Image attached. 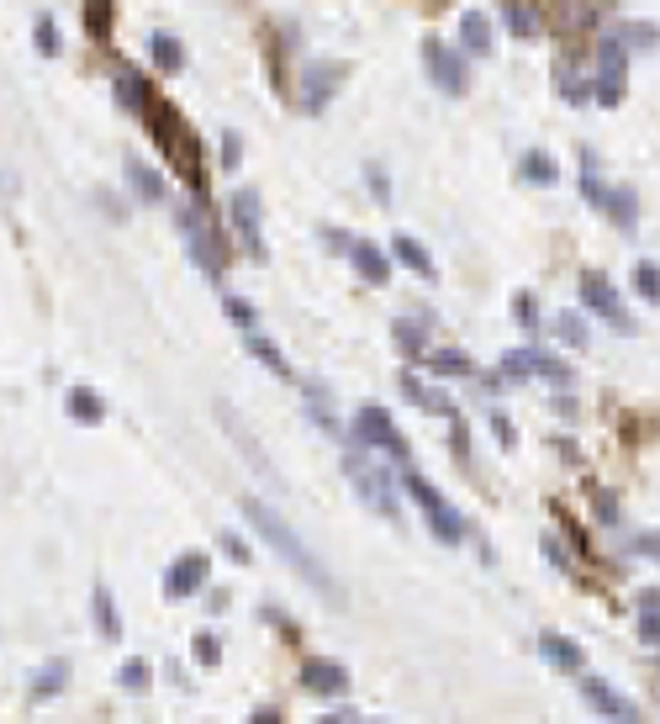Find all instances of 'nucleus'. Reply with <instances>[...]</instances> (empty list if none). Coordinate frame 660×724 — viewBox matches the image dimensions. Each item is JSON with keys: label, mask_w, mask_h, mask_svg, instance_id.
<instances>
[{"label": "nucleus", "mask_w": 660, "mask_h": 724, "mask_svg": "<svg viewBox=\"0 0 660 724\" xmlns=\"http://www.w3.org/2000/svg\"><path fill=\"white\" fill-rule=\"evenodd\" d=\"M460 54L465 59H486L491 54V16L486 11H465L460 16Z\"/></svg>", "instance_id": "aec40b11"}, {"label": "nucleus", "mask_w": 660, "mask_h": 724, "mask_svg": "<svg viewBox=\"0 0 660 724\" xmlns=\"http://www.w3.org/2000/svg\"><path fill=\"white\" fill-rule=\"evenodd\" d=\"M349 265L360 271L364 286H386V280H391V260H386V249H375L370 239H355V243H349Z\"/></svg>", "instance_id": "a211bd4d"}, {"label": "nucleus", "mask_w": 660, "mask_h": 724, "mask_svg": "<svg viewBox=\"0 0 660 724\" xmlns=\"http://www.w3.org/2000/svg\"><path fill=\"white\" fill-rule=\"evenodd\" d=\"M63 407H69V418L74 423H101L106 418V402H101V392H91V387H69Z\"/></svg>", "instance_id": "bb28decb"}, {"label": "nucleus", "mask_w": 660, "mask_h": 724, "mask_svg": "<svg viewBox=\"0 0 660 724\" xmlns=\"http://www.w3.org/2000/svg\"><path fill=\"white\" fill-rule=\"evenodd\" d=\"M149 54H153V69H164V74L185 69V48H181V37H175V32H153Z\"/></svg>", "instance_id": "c85d7f7f"}, {"label": "nucleus", "mask_w": 660, "mask_h": 724, "mask_svg": "<svg viewBox=\"0 0 660 724\" xmlns=\"http://www.w3.org/2000/svg\"><path fill=\"white\" fill-rule=\"evenodd\" d=\"M32 43H37V54H43V59H59V22H54V16H37Z\"/></svg>", "instance_id": "e433bc0d"}, {"label": "nucleus", "mask_w": 660, "mask_h": 724, "mask_svg": "<svg viewBox=\"0 0 660 724\" xmlns=\"http://www.w3.org/2000/svg\"><path fill=\"white\" fill-rule=\"evenodd\" d=\"M143 127H149V138L159 143V153L170 159V170L190 185V196H207V164H201V138H196V127L181 117V106L175 101H164V95H153L149 112H143Z\"/></svg>", "instance_id": "f03ea898"}, {"label": "nucleus", "mask_w": 660, "mask_h": 724, "mask_svg": "<svg viewBox=\"0 0 660 724\" xmlns=\"http://www.w3.org/2000/svg\"><path fill=\"white\" fill-rule=\"evenodd\" d=\"M607 22V0H560V32L566 37H587Z\"/></svg>", "instance_id": "2eb2a0df"}, {"label": "nucleus", "mask_w": 660, "mask_h": 724, "mask_svg": "<svg viewBox=\"0 0 660 724\" xmlns=\"http://www.w3.org/2000/svg\"><path fill=\"white\" fill-rule=\"evenodd\" d=\"M639 634H645V645L660 651V587L639 593Z\"/></svg>", "instance_id": "7c9ffc66"}, {"label": "nucleus", "mask_w": 660, "mask_h": 724, "mask_svg": "<svg viewBox=\"0 0 660 724\" xmlns=\"http://www.w3.org/2000/svg\"><path fill=\"white\" fill-rule=\"evenodd\" d=\"M207 576H211L207 550H185L181 561H170V572H164V598H190V593H201Z\"/></svg>", "instance_id": "ddd939ff"}, {"label": "nucleus", "mask_w": 660, "mask_h": 724, "mask_svg": "<svg viewBox=\"0 0 660 724\" xmlns=\"http://www.w3.org/2000/svg\"><path fill=\"white\" fill-rule=\"evenodd\" d=\"M402 392H407V402H418L422 413H439V418H454V402L444 392H428V387H422L418 376H413V370H407V376H402Z\"/></svg>", "instance_id": "393cba45"}, {"label": "nucleus", "mask_w": 660, "mask_h": 724, "mask_svg": "<svg viewBox=\"0 0 660 724\" xmlns=\"http://www.w3.org/2000/svg\"><path fill=\"white\" fill-rule=\"evenodd\" d=\"M63 677H69V662H48L37 671V682H32V698H54L63 688Z\"/></svg>", "instance_id": "c9c22d12"}, {"label": "nucleus", "mask_w": 660, "mask_h": 724, "mask_svg": "<svg viewBox=\"0 0 660 724\" xmlns=\"http://www.w3.org/2000/svg\"><path fill=\"white\" fill-rule=\"evenodd\" d=\"M181 239L190 249V260L217 280L222 265H228V233H222V222H217L207 196H190V207H181Z\"/></svg>", "instance_id": "7ed1b4c3"}, {"label": "nucleus", "mask_w": 660, "mask_h": 724, "mask_svg": "<svg viewBox=\"0 0 660 724\" xmlns=\"http://www.w3.org/2000/svg\"><path fill=\"white\" fill-rule=\"evenodd\" d=\"M228 555H233V561H248L254 550H248V544H243V540H233V535H228Z\"/></svg>", "instance_id": "864d4df0"}, {"label": "nucleus", "mask_w": 660, "mask_h": 724, "mask_svg": "<svg viewBox=\"0 0 660 724\" xmlns=\"http://www.w3.org/2000/svg\"><path fill=\"white\" fill-rule=\"evenodd\" d=\"M243 349H248V355H254V360L259 365H270L275 376H280V381H291V365H286V355H280V349H275L270 338H265V333H243Z\"/></svg>", "instance_id": "c756f323"}, {"label": "nucleus", "mask_w": 660, "mask_h": 724, "mask_svg": "<svg viewBox=\"0 0 660 724\" xmlns=\"http://www.w3.org/2000/svg\"><path fill=\"white\" fill-rule=\"evenodd\" d=\"M422 360H428V370H433V376H471V370H476V365H471V355H460V349H428Z\"/></svg>", "instance_id": "2f4dec72"}, {"label": "nucleus", "mask_w": 660, "mask_h": 724, "mask_svg": "<svg viewBox=\"0 0 660 724\" xmlns=\"http://www.w3.org/2000/svg\"><path fill=\"white\" fill-rule=\"evenodd\" d=\"M502 27H508L512 37H540L544 32L540 5H534V0H508V5H502Z\"/></svg>", "instance_id": "5701e85b"}, {"label": "nucleus", "mask_w": 660, "mask_h": 724, "mask_svg": "<svg viewBox=\"0 0 660 724\" xmlns=\"http://www.w3.org/2000/svg\"><path fill=\"white\" fill-rule=\"evenodd\" d=\"M153 85L149 80H143V74H138V69H127V64H121L117 69V101H121V112H132V117H143V112H149V101H153Z\"/></svg>", "instance_id": "412c9836"}, {"label": "nucleus", "mask_w": 660, "mask_h": 724, "mask_svg": "<svg viewBox=\"0 0 660 724\" xmlns=\"http://www.w3.org/2000/svg\"><path fill=\"white\" fill-rule=\"evenodd\" d=\"M512 318H518V329H540V302L529 291H518L512 297Z\"/></svg>", "instance_id": "a18cd8bd"}, {"label": "nucleus", "mask_w": 660, "mask_h": 724, "mask_svg": "<svg viewBox=\"0 0 660 724\" xmlns=\"http://www.w3.org/2000/svg\"><path fill=\"white\" fill-rule=\"evenodd\" d=\"M248 724H280V714H275V709H259V714H254Z\"/></svg>", "instance_id": "5fc2aeb1"}, {"label": "nucleus", "mask_w": 660, "mask_h": 724, "mask_svg": "<svg viewBox=\"0 0 660 724\" xmlns=\"http://www.w3.org/2000/svg\"><path fill=\"white\" fill-rule=\"evenodd\" d=\"M149 662H121V671H117V682L121 688H127V693H143V688H149Z\"/></svg>", "instance_id": "37998d69"}, {"label": "nucleus", "mask_w": 660, "mask_h": 724, "mask_svg": "<svg viewBox=\"0 0 660 724\" xmlns=\"http://www.w3.org/2000/svg\"><path fill=\"white\" fill-rule=\"evenodd\" d=\"M344 476H349V486H355L381 518H396V492H391V476L381 466H370L364 455H349V460H344Z\"/></svg>", "instance_id": "1a4fd4ad"}, {"label": "nucleus", "mask_w": 660, "mask_h": 724, "mask_svg": "<svg viewBox=\"0 0 660 724\" xmlns=\"http://www.w3.org/2000/svg\"><path fill=\"white\" fill-rule=\"evenodd\" d=\"M598 211L618 228V233H634V228H639V196H634V185H607V196H602Z\"/></svg>", "instance_id": "f3484780"}, {"label": "nucleus", "mask_w": 660, "mask_h": 724, "mask_svg": "<svg viewBox=\"0 0 660 724\" xmlns=\"http://www.w3.org/2000/svg\"><path fill=\"white\" fill-rule=\"evenodd\" d=\"M243 164V143H239V133H228L222 138V170H239Z\"/></svg>", "instance_id": "09e8293b"}, {"label": "nucleus", "mask_w": 660, "mask_h": 724, "mask_svg": "<svg viewBox=\"0 0 660 724\" xmlns=\"http://www.w3.org/2000/svg\"><path fill=\"white\" fill-rule=\"evenodd\" d=\"M396 344H402V355H413V360H418V355H428V344H422V329L413 323V318H402V323H396Z\"/></svg>", "instance_id": "ea45409f"}, {"label": "nucleus", "mask_w": 660, "mask_h": 724, "mask_svg": "<svg viewBox=\"0 0 660 724\" xmlns=\"http://www.w3.org/2000/svg\"><path fill=\"white\" fill-rule=\"evenodd\" d=\"M91 613H95V630H101V640H121V613H117V598H112V587H95Z\"/></svg>", "instance_id": "cd10ccee"}, {"label": "nucleus", "mask_w": 660, "mask_h": 724, "mask_svg": "<svg viewBox=\"0 0 660 724\" xmlns=\"http://www.w3.org/2000/svg\"><path fill=\"white\" fill-rule=\"evenodd\" d=\"M228 217H233V233H239L243 254L254 260V265H265V239H259V191H233V202H228Z\"/></svg>", "instance_id": "f8f14e48"}, {"label": "nucleus", "mask_w": 660, "mask_h": 724, "mask_svg": "<svg viewBox=\"0 0 660 724\" xmlns=\"http://www.w3.org/2000/svg\"><path fill=\"white\" fill-rule=\"evenodd\" d=\"M618 37H624V48H660V27H650V22H629V27L618 32Z\"/></svg>", "instance_id": "58836bf2"}, {"label": "nucleus", "mask_w": 660, "mask_h": 724, "mask_svg": "<svg viewBox=\"0 0 660 724\" xmlns=\"http://www.w3.org/2000/svg\"><path fill=\"white\" fill-rule=\"evenodd\" d=\"M306 413H317V423L328 428V434H338V423H333V402L323 387H306Z\"/></svg>", "instance_id": "79ce46f5"}, {"label": "nucleus", "mask_w": 660, "mask_h": 724, "mask_svg": "<svg viewBox=\"0 0 660 724\" xmlns=\"http://www.w3.org/2000/svg\"><path fill=\"white\" fill-rule=\"evenodd\" d=\"M85 27H91V37L112 32V0H85Z\"/></svg>", "instance_id": "a19ab883"}, {"label": "nucleus", "mask_w": 660, "mask_h": 724, "mask_svg": "<svg viewBox=\"0 0 660 724\" xmlns=\"http://www.w3.org/2000/svg\"><path fill=\"white\" fill-rule=\"evenodd\" d=\"M560 101H566V106H587V101H592V80L560 64Z\"/></svg>", "instance_id": "72a5a7b5"}, {"label": "nucleus", "mask_w": 660, "mask_h": 724, "mask_svg": "<svg viewBox=\"0 0 660 724\" xmlns=\"http://www.w3.org/2000/svg\"><path fill=\"white\" fill-rule=\"evenodd\" d=\"M518 175L529 185H555L560 181V164L549 159L544 149H523V159H518Z\"/></svg>", "instance_id": "a878e982"}, {"label": "nucleus", "mask_w": 660, "mask_h": 724, "mask_svg": "<svg viewBox=\"0 0 660 724\" xmlns=\"http://www.w3.org/2000/svg\"><path fill=\"white\" fill-rule=\"evenodd\" d=\"M391 254H396V260H402L407 271L418 275V280H439V265H433V254H428V249H422V243L413 239V233H396Z\"/></svg>", "instance_id": "4be33fe9"}, {"label": "nucleus", "mask_w": 660, "mask_h": 724, "mask_svg": "<svg viewBox=\"0 0 660 724\" xmlns=\"http://www.w3.org/2000/svg\"><path fill=\"white\" fill-rule=\"evenodd\" d=\"M598 518L602 524H618V503H613L607 492H598Z\"/></svg>", "instance_id": "8fccbe9b"}, {"label": "nucleus", "mask_w": 660, "mask_h": 724, "mask_svg": "<svg viewBox=\"0 0 660 724\" xmlns=\"http://www.w3.org/2000/svg\"><path fill=\"white\" fill-rule=\"evenodd\" d=\"M222 312H228V318H233V323H239L243 333L254 329V307L243 302V297H222Z\"/></svg>", "instance_id": "de8ad7c7"}, {"label": "nucleus", "mask_w": 660, "mask_h": 724, "mask_svg": "<svg viewBox=\"0 0 660 724\" xmlns=\"http://www.w3.org/2000/svg\"><path fill=\"white\" fill-rule=\"evenodd\" d=\"M344 64L338 59H306L301 64V112H328V101L338 95V85H344Z\"/></svg>", "instance_id": "6e6552de"}, {"label": "nucleus", "mask_w": 660, "mask_h": 724, "mask_svg": "<svg viewBox=\"0 0 660 724\" xmlns=\"http://www.w3.org/2000/svg\"><path fill=\"white\" fill-rule=\"evenodd\" d=\"M243 518L254 524V535L270 544L275 555H280V561H286V566L301 576V582H312V587H317V593H323L333 608L344 604V587H338V576H333L328 566H323V561H317V555L301 544V535L291 529V524H286V518H280V508H270L265 497H243Z\"/></svg>", "instance_id": "f257e3e1"}, {"label": "nucleus", "mask_w": 660, "mask_h": 724, "mask_svg": "<svg viewBox=\"0 0 660 724\" xmlns=\"http://www.w3.org/2000/svg\"><path fill=\"white\" fill-rule=\"evenodd\" d=\"M364 181H370V196H375L381 207H391V181H386V164H375V159H370V164H364Z\"/></svg>", "instance_id": "c03bdc74"}, {"label": "nucleus", "mask_w": 660, "mask_h": 724, "mask_svg": "<svg viewBox=\"0 0 660 724\" xmlns=\"http://www.w3.org/2000/svg\"><path fill=\"white\" fill-rule=\"evenodd\" d=\"M323 724H364L360 714H333V720H323Z\"/></svg>", "instance_id": "6e6d98bb"}, {"label": "nucleus", "mask_w": 660, "mask_h": 724, "mask_svg": "<svg viewBox=\"0 0 660 724\" xmlns=\"http://www.w3.org/2000/svg\"><path fill=\"white\" fill-rule=\"evenodd\" d=\"M491 428H497V439H502V450H512V423L502 413H491Z\"/></svg>", "instance_id": "603ef678"}, {"label": "nucleus", "mask_w": 660, "mask_h": 724, "mask_svg": "<svg viewBox=\"0 0 660 724\" xmlns=\"http://www.w3.org/2000/svg\"><path fill=\"white\" fill-rule=\"evenodd\" d=\"M196 662H201V666H217V662H222V640H217L211 630L196 634Z\"/></svg>", "instance_id": "49530a36"}, {"label": "nucleus", "mask_w": 660, "mask_h": 724, "mask_svg": "<svg viewBox=\"0 0 660 724\" xmlns=\"http://www.w3.org/2000/svg\"><path fill=\"white\" fill-rule=\"evenodd\" d=\"M121 170H127V191H132L138 202L159 207V202L170 196V191H164V181H159V170H149V164H143L138 153H127V164H121Z\"/></svg>", "instance_id": "6ab92c4d"}, {"label": "nucleus", "mask_w": 660, "mask_h": 724, "mask_svg": "<svg viewBox=\"0 0 660 724\" xmlns=\"http://www.w3.org/2000/svg\"><path fill=\"white\" fill-rule=\"evenodd\" d=\"M634 291H639L650 307H660V265L639 260V265H634Z\"/></svg>", "instance_id": "f704fd0d"}, {"label": "nucleus", "mask_w": 660, "mask_h": 724, "mask_svg": "<svg viewBox=\"0 0 660 724\" xmlns=\"http://www.w3.org/2000/svg\"><path fill=\"white\" fill-rule=\"evenodd\" d=\"M301 682H306V693L338 698V693H349V666H344V662H328V656H317V662H306Z\"/></svg>", "instance_id": "dca6fc26"}, {"label": "nucleus", "mask_w": 660, "mask_h": 724, "mask_svg": "<svg viewBox=\"0 0 660 724\" xmlns=\"http://www.w3.org/2000/svg\"><path fill=\"white\" fill-rule=\"evenodd\" d=\"M624 91H629V48H624V37H602L598 74H592V101L598 106H618Z\"/></svg>", "instance_id": "20e7f679"}, {"label": "nucleus", "mask_w": 660, "mask_h": 724, "mask_svg": "<svg viewBox=\"0 0 660 724\" xmlns=\"http://www.w3.org/2000/svg\"><path fill=\"white\" fill-rule=\"evenodd\" d=\"M555 333L566 338L570 349H587V318H581V312H560V318H555Z\"/></svg>", "instance_id": "4c0bfd02"}, {"label": "nucleus", "mask_w": 660, "mask_h": 724, "mask_svg": "<svg viewBox=\"0 0 660 724\" xmlns=\"http://www.w3.org/2000/svg\"><path fill=\"white\" fill-rule=\"evenodd\" d=\"M576 291H581V307L592 312V318H602L607 329L618 333H634V318L629 307H624V297H618V286L607 280L602 271H581V280H576Z\"/></svg>", "instance_id": "39448f33"}, {"label": "nucleus", "mask_w": 660, "mask_h": 724, "mask_svg": "<svg viewBox=\"0 0 660 724\" xmlns=\"http://www.w3.org/2000/svg\"><path fill=\"white\" fill-rule=\"evenodd\" d=\"M581 196H587V207H602V196H607V185L598 175V153L587 149L581 153Z\"/></svg>", "instance_id": "473e14b6"}, {"label": "nucleus", "mask_w": 660, "mask_h": 724, "mask_svg": "<svg viewBox=\"0 0 660 724\" xmlns=\"http://www.w3.org/2000/svg\"><path fill=\"white\" fill-rule=\"evenodd\" d=\"M581 698H587V709H592L598 720H613V724H634V720H639V709H634L629 698L618 693V688H607L602 677H587V671H581Z\"/></svg>", "instance_id": "4468645a"}, {"label": "nucleus", "mask_w": 660, "mask_h": 724, "mask_svg": "<svg viewBox=\"0 0 660 724\" xmlns=\"http://www.w3.org/2000/svg\"><path fill=\"white\" fill-rule=\"evenodd\" d=\"M540 656L549 666H560V671H581V666H587L581 645H576V640H560V634H544V640H540Z\"/></svg>", "instance_id": "b1692460"}, {"label": "nucleus", "mask_w": 660, "mask_h": 724, "mask_svg": "<svg viewBox=\"0 0 660 724\" xmlns=\"http://www.w3.org/2000/svg\"><path fill=\"white\" fill-rule=\"evenodd\" d=\"M529 376H544L549 387H566L570 381V370H566V360H555L549 349H508L502 355V381H529Z\"/></svg>", "instance_id": "9b49d317"}, {"label": "nucleus", "mask_w": 660, "mask_h": 724, "mask_svg": "<svg viewBox=\"0 0 660 724\" xmlns=\"http://www.w3.org/2000/svg\"><path fill=\"white\" fill-rule=\"evenodd\" d=\"M422 69H428V80L439 85V95H465L471 91L465 54H460V48H444L439 37H422Z\"/></svg>", "instance_id": "423d86ee"}, {"label": "nucleus", "mask_w": 660, "mask_h": 724, "mask_svg": "<svg viewBox=\"0 0 660 724\" xmlns=\"http://www.w3.org/2000/svg\"><path fill=\"white\" fill-rule=\"evenodd\" d=\"M355 439H360V445H375V450H386V455H396L402 466L413 460V450H407V439L396 434L391 413H386V407H375V402H364L360 413H355Z\"/></svg>", "instance_id": "9d476101"}, {"label": "nucleus", "mask_w": 660, "mask_h": 724, "mask_svg": "<svg viewBox=\"0 0 660 724\" xmlns=\"http://www.w3.org/2000/svg\"><path fill=\"white\" fill-rule=\"evenodd\" d=\"M639 550H645V555H650V561H656V566H660V529H650V535H639Z\"/></svg>", "instance_id": "3c124183"}, {"label": "nucleus", "mask_w": 660, "mask_h": 724, "mask_svg": "<svg viewBox=\"0 0 660 724\" xmlns=\"http://www.w3.org/2000/svg\"><path fill=\"white\" fill-rule=\"evenodd\" d=\"M407 492H413V503H418V508H422V518H428V529H433L439 540H444V544H460V540H465V518L454 514L450 503H444V497H439L433 486L422 482L418 471H407Z\"/></svg>", "instance_id": "0eeeda50"}]
</instances>
